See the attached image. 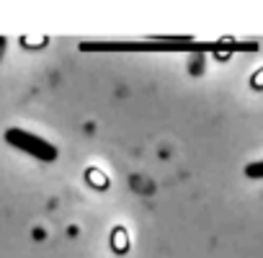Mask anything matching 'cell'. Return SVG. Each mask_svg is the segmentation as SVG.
Masks as SVG:
<instances>
[{
  "label": "cell",
  "instance_id": "cell-3",
  "mask_svg": "<svg viewBox=\"0 0 263 258\" xmlns=\"http://www.w3.org/2000/svg\"><path fill=\"white\" fill-rule=\"evenodd\" d=\"M263 173V163H258V165H250V171H248V176H260Z\"/></svg>",
  "mask_w": 263,
  "mask_h": 258
},
{
  "label": "cell",
  "instance_id": "cell-2",
  "mask_svg": "<svg viewBox=\"0 0 263 258\" xmlns=\"http://www.w3.org/2000/svg\"><path fill=\"white\" fill-rule=\"evenodd\" d=\"M6 142H8L11 148H16V150H21V153L36 158V160H44V163L57 160V148H54L52 142H47V140H42V137H36V135H31V132H26V129H18V126L6 129Z\"/></svg>",
  "mask_w": 263,
  "mask_h": 258
},
{
  "label": "cell",
  "instance_id": "cell-1",
  "mask_svg": "<svg viewBox=\"0 0 263 258\" xmlns=\"http://www.w3.org/2000/svg\"><path fill=\"white\" fill-rule=\"evenodd\" d=\"M217 44L209 42H83V52H204V49H217Z\"/></svg>",
  "mask_w": 263,
  "mask_h": 258
}]
</instances>
